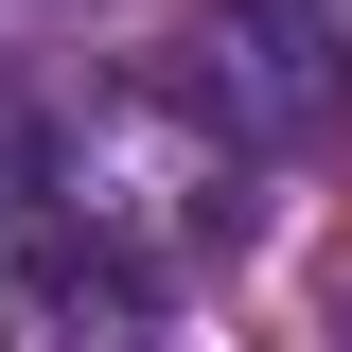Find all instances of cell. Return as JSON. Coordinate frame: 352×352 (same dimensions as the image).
I'll return each instance as SVG.
<instances>
[{
	"instance_id": "obj_2",
	"label": "cell",
	"mask_w": 352,
	"mask_h": 352,
	"mask_svg": "<svg viewBox=\"0 0 352 352\" xmlns=\"http://www.w3.org/2000/svg\"><path fill=\"white\" fill-rule=\"evenodd\" d=\"M176 88H194V106H212L247 159H282V141H335V124H352L335 0H194V36H176Z\"/></svg>"
},
{
	"instance_id": "obj_3",
	"label": "cell",
	"mask_w": 352,
	"mask_h": 352,
	"mask_svg": "<svg viewBox=\"0 0 352 352\" xmlns=\"http://www.w3.org/2000/svg\"><path fill=\"white\" fill-rule=\"evenodd\" d=\"M53 194H71V141H53L36 106H18V88H0V229H36Z\"/></svg>"
},
{
	"instance_id": "obj_1",
	"label": "cell",
	"mask_w": 352,
	"mask_h": 352,
	"mask_svg": "<svg viewBox=\"0 0 352 352\" xmlns=\"http://www.w3.org/2000/svg\"><path fill=\"white\" fill-rule=\"evenodd\" d=\"M53 212H71L88 247H124L141 282H176V264L247 212V141H229L194 88H141V106H106V124L71 141V194H53Z\"/></svg>"
}]
</instances>
